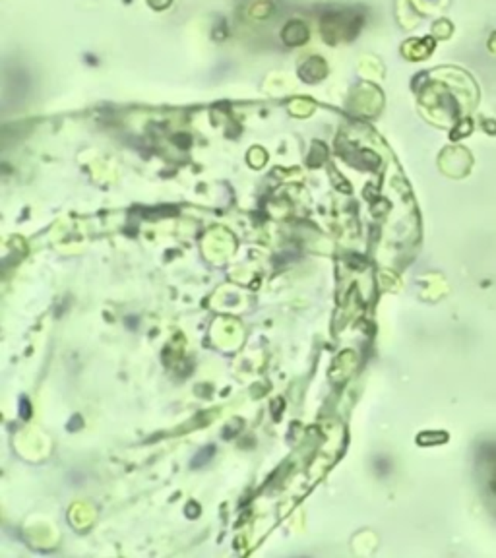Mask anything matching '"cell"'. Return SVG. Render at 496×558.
I'll return each mask as SVG.
<instances>
[{"instance_id": "cell-3", "label": "cell", "mask_w": 496, "mask_h": 558, "mask_svg": "<svg viewBox=\"0 0 496 558\" xmlns=\"http://www.w3.org/2000/svg\"><path fill=\"white\" fill-rule=\"evenodd\" d=\"M198 510H200V508H198V504H194V502L188 504V508H186L188 518H196V516H198Z\"/></svg>"}, {"instance_id": "cell-1", "label": "cell", "mask_w": 496, "mask_h": 558, "mask_svg": "<svg viewBox=\"0 0 496 558\" xmlns=\"http://www.w3.org/2000/svg\"><path fill=\"white\" fill-rule=\"evenodd\" d=\"M216 456V446L213 444H209V446H206V448H202L196 456L192 457V461H190V465H192V469H198V467H204V465L208 464V461H211V457Z\"/></svg>"}, {"instance_id": "cell-4", "label": "cell", "mask_w": 496, "mask_h": 558, "mask_svg": "<svg viewBox=\"0 0 496 558\" xmlns=\"http://www.w3.org/2000/svg\"><path fill=\"white\" fill-rule=\"evenodd\" d=\"M80 426H82V417H80V415H74V417H72V423L68 425V430H76Z\"/></svg>"}, {"instance_id": "cell-2", "label": "cell", "mask_w": 496, "mask_h": 558, "mask_svg": "<svg viewBox=\"0 0 496 558\" xmlns=\"http://www.w3.org/2000/svg\"><path fill=\"white\" fill-rule=\"evenodd\" d=\"M20 417H22L23 421H27V418L31 417V403L27 402V397H22V399H20Z\"/></svg>"}]
</instances>
